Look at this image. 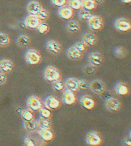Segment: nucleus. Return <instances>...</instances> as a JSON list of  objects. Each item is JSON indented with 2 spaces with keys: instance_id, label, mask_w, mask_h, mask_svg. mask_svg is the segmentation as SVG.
I'll return each instance as SVG.
<instances>
[{
  "instance_id": "nucleus-1",
  "label": "nucleus",
  "mask_w": 131,
  "mask_h": 146,
  "mask_svg": "<svg viewBox=\"0 0 131 146\" xmlns=\"http://www.w3.org/2000/svg\"><path fill=\"white\" fill-rule=\"evenodd\" d=\"M25 58L27 64L31 66L38 65L42 60L40 52L34 49H28L26 52Z\"/></svg>"
},
{
  "instance_id": "nucleus-2",
  "label": "nucleus",
  "mask_w": 131,
  "mask_h": 146,
  "mask_svg": "<svg viewBox=\"0 0 131 146\" xmlns=\"http://www.w3.org/2000/svg\"><path fill=\"white\" fill-rule=\"evenodd\" d=\"M43 74L46 80L51 82L60 80L61 78L60 71L53 66H48L45 69Z\"/></svg>"
},
{
  "instance_id": "nucleus-3",
  "label": "nucleus",
  "mask_w": 131,
  "mask_h": 146,
  "mask_svg": "<svg viewBox=\"0 0 131 146\" xmlns=\"http://www.w3.org/2000/svg\"><path fill=\"white\" fill-rule=\"evenodd\" d=\"M87 22L89 28L94 31H101L105 25L103 19L99 15H92Z\"/></svg>"
},
{
  "instance_id": "nucleus-4",
  "label": "nucleus",
  "mask_w": 131,
  "mask_h": 146,
  "mask_svg": "<svg viewBox=\"0 0 131 146\" xmlns=\"http://www.w3.org/2000/svg\"><path fill=\"white\" fill-rule=\"evenodd\" d=\"M114 26L116 30L120 32H128L131 29L130 21L125 18L116 19L114 22Z\"/></svg>"
},
{
  "instance_id": "nucleus-5",
  "label": "nucleus",
  "mask_w": 131,
  "mask_h": 146,
  "mask_svg": "<svg viewBox=\"0 0 131 146\" xmlns=\"http://www.w3.org/2000/svg\"><path fill=\"white\" fill-rule=\"evenodd\" d=\"M105 106L108 111L116 112L121 108V104L120 101L117 98L110 97L106 98L105 101Z\"/></svg>"
},
{
  "instance_id": "nucleus-6",
  "label": "nucleus",
  "mask_w": 131,
  "mask_h": 146,
  "mask_svg": "<svg viewBox=\"0 0 131 146\" xmlns=\"http://www.w3.org/2000/svg\"><path fill=\"white\" fill-rule=\"evenodd\" d=\"M86 141L90 146H97L102 143V139L96 131H91L87 134Z\"/></svg>"
},
{
  "instance_id": "nucleus-7",
  "label": "nucleus",
  "mask_w": 131,
  "mask_h": 146,
  "mask_svg": "<svg viewBox=\"0 0 131 146\" xmlns=\"http://www.w3.org/2000/svg\"><path fill=\"white\" fill-rule=\"evenodd\" d=\"M88 60L89 64L94 67H99L103 63V56L100 52L97 51L89 53Z\"/></svg>"
},
{
  "instance_id": "nucleus-8",
  "label": "nucleus",
  "mask_w": 131,
  "mask_h": 146,
  "mask_svg": "<svg viewBox=\"0 0 131 146\" xmlns=\"http://www.w3.org/2000/svg\"><path fill=\"white\" fill-rule=\"evenodd\" d=\"M28 108L32 111H38L42 107V103L40 99L36 96H31L27 101Z\"/></svg>"
},
{
  "instance_id": "nucleus-9",
  "label": "nucleus",
  "mask_w": 131,
  "mask_h": 146,
  "mask_svg": "<svg viewBox=\"0 0 131 146\" xmlns=\"http://www.w3.org/2000/svg\"><path fill=\"white\" fill-rule=\"evenodd\" d=\"M46 46L47 50L54 55L59 54L62 51V47L61 44L54 40H48Z\"/></svg>"
},
{
  "instance_id": "nucleus-10",
  "label": "nucleus",
  "mask_w": 131,
  "mask_h": 146,
  "mask_svg": "<svg viewBox=\"0 0 131 146\" xmlns=\"http://www.w3.org/2000/svg\"><path fill=\"white\" fill-rule=\"evenodd\" d=\"M89 87L92 92L97 94H101L105 90V87L103 82L98 79L91 81L89 85Z\"/></svg>"
},
{
  "instance_id": "nucleus-11",
  "label": "nucleus",
  "mask_w": 131,
  "mask_h": 146,
  "mask_svg": "<svg viewBox=\"0 0 131 146\" xmlns=\"http://www.w3.org/2000/svg\"><path fill=\"white\" fill-rule=\"evenodd\" d=\"M58 14L60 17L62 19L70 20L73 18L74 13L73 9L70 7L68 5H65L60 8L58 9Z\"/></svg>"
},
{
  "instance_id": "nucleus-12",
  "label": "nucleus",
  "mask_w": 131,
  "mask_h": 146,
  "mask_svg": "<svg viewBox=\"0 0 131 146\" xmlns=\"http://www.w3.org/2000/svg\"><path fill=\"white\" fill-rule=\"evenodd\" d=\"M42 8V5L36 1H30L26 6V10L28 13L31 15H36Z\"/></svg>"
},
{
  "instance_id": "nucleus-13",
  "label": "nucleus",
  "mask_w": 131,
  "mask_h": 146,
  "mask_svg": "<svg viewBox=\"0 0 131 146\" xmlns=\"http://www.w3.org/2000/svg\"><path fill=\"white\" fill-rule=\"evenodd\" d=\"M40 23V21L36 15H31L27 16L24 22L26 27L31 29H36Z\"/></svg>"
},
{
  "instance_id": "nucleus-14",
  "label": "nucleus",
  "mask_w": 131,
  "mask_h": 146,
  "mask_svg": "<svg viewBox=\"0 0 131 146\" xmlns=\"http://www.w3.org/2000/svg\"><path fill=\"white\" fill-rule=\"evenodd\" d=\"M44 104L46 108L50 110L57 109L61 106V102L58 98L53 96H49L46 98Z\"/></svg>"
},
{
  "instance_id": "nucleus-15",
  "label": "nucleus",
  "mask_w": 131,
  "mask_h": 146,
  "mask_svg": "<svg viewBox=\"0 0 131 146\" xmlns=\"http://www.w3.org/2000/svg\"><path fill=\"white\" fill-rule=\"evenodd\" d=\"M81 105L83 108L90 110L94 108L95 106V101L91 96H83L80 99Z\"/></svg>"
},
{
  "instance_id": "nucleus-16",
  "label": "nucleus",
  "mask_w": 131,
  "mask_h": 146,
  "mask_svg": "<svg viewBox=\"0 0 131 146\" xmlns=\"http://www.w3.org/2000/svg\"><path fill=\"white\" fill-rule=\"evenodd\" d=\"M62 101L66 105H72L75 103L76 98L74 92L67 89L63 93Z\"/></svg>"
},
{
  "instance_id": "nucleus-17",
  "label": "nucleus",
  "mask_w": 131,
  "mask_h": 146,
  "mask_svg": "<svg viewBox=\"0 0 131 146\" xmlns=\"http://www.w3.org/2000/svg\"><path fill=\"white\" fill-rule=\"evenodd\" d=\"M14 65L13 61L4 58L0 60V70L3 73H9L13 70Z\"/></svg>"
},
{
  "instance_id": "nucleus-18",
  "label": "nucleus",
  "mask_w": 131,
  "mask_h": 146,
  "mask_svg": "<svg viewBox=\"0 0 131 146\" xmlns=\"http://www.w3.org/2000/svg\"><path fill=\"white\" fill-rule=\"evenodd\" d=\"M82 41L88 46H93L97 43V38L93 33H86L83 35Z\"/></svg>"
},
{
  "instance_id": "nucleus-19",
  "label": "nucleus",
  "mask_w": 131,
  "mask_h": 146,
  "mask_svg": "<svg viewBox=\"0 0 131 146\" xmlns=\"http://www.w3.org/2000/svg\"><path fill=\"white\" fill-rule=\"evenodd\" d=\"M67 56L72 60H78L83 57V53H81L73 46L67 49Z\"/></svg>"
},
{
  "instance_id": "nucleus-20",
  "label": "nucleus",
  "mask_w": 131,
  "mask_h": 146,
  "mask_svg": "<svg viewBox=\"0 0 131 146\" xmlns=\"http://www.w3.org/2000/svg\"><path fill=\"white\" fill-rule=\"evenodd\" d=\"M66 29L68 32L72 34L79 33L81 30V26L77 21L70 20L66 24Z\"/></svg>"
},
{
  "instance_id": "nucleus-21",
  "label": "nucleus",
  "mask_w": 131,
  "mask_h": 146,
  "mask_svg": "<svg viewBox=\"0 0 131 146\" xmlns=\"http://www.w3.org/2000/svg\"><path fill=\"white\" fill-rule=\"evenodd\" d=\"M65 86L67 89V90L71 91L73 92H76L79 89L78 80L73 78H67L66 80Z\"/></svg>"
},
{
  "instance_id": "nucleus-22",
  "label": "nucleus",
  "mask_w": 131,
  "mask_h": 146,
  "mask_svg": "<svg viewBox=\"0 0 131 146\" xmlns=\"http://www.w3.org/2000/svg\"><path fill=\"white\" fill-rule=\"evenodd\" d=\"M38 134L40 138L47 142L51 141L54 137L53 133L50 129H40L38 131Z\"/></svg>"
},
{
  "instance_id": "nucleus-23",
  "label": "nucleus",
  "mask_w": 131,
  "mask_h": 146,
  "mask_svg": "<svg viewBox=\"0 0 131 146\" xmlns=\"http://www.w3.org/2000/svg\"><path fill=\"white\" fill-rule=\"evenodd\" d=\"M30 43V38L26 35H22L18 37L17 44L19 46L25 47L28 46Z\"/></svg>"
},
{
  "instance_id": "nucleus-24",
  "label": "nucleus",
  "mask_w": 131,
  "mask_h": 146,
  "mask_svg": "<svg viewBox=\"0 0 131 146\" xmlns=\"http://www.w3.org/2000/svg\"><path fill=\"white\" fill-rule=\"evenodd\" d=\"M115 91L120 96H126L129 92V89L126 85L119 83L115 87Z\"/></svg>"
},
{
  "instance_id": "nucleus-25",
  "label": "nucleus",
  "mask_w": 131,
  "mask_h": 146,
  "mask_svg": "<svg viewBox=\"0 0 131 146\" xmlns=\"http://www.w3.org/2000/svg\"><path fill=\"white\" fill-rule=\"evenodd\" d=\"M114 56L119 58H125L128 54V51L126 48L122 46H117L114 48L113 50Z\"/></svg>"
},
{
  "instance_id": "nucleus-26",
  "label": "nucleus",
  "mask_w": 131,
  "mask_h": 146,
  "mask_svg": "<svg viewBox=\"0 0 131 146\" xmlns=\"http://www.w3.org/2000/svg\"><path fill=\"white\" fill-rule=\"evenodd\" d=\"M81 2L83 8L88 11L94 10L97 6L94 0H81Z\"/></svg>"
},
{
  "instance_id": "nucleus-27",
  "label": "nucleus",
  "mask_w": 131,
  "mask_h": 146,
  "mask_svg": "<svg viewBox=\"0 0 131 146\" xmlns=\"http://www.w3.org/2000/svg\"><path fill=\"white\" fill-rule=\"evenodd\" d=\"M23 126L24 128L29 132H34L38 128V123L33 120L24 121Z\"/></svg>"
},
{
  "instance_id": "nucleus-28",
  "label": "nucleus",
  "mask_w": 131,
  "mask_h": 146,
  "mask_svg": "<svg viewBox=\"0 0 131 146\" xmlns=\"http://www.w3.org/2000/svg\"><path fill=\"white\" fill-rule=\"evenodd\" d=\"M38 33L42 35L47 34L50 30V26L45 22H40L36 28Z\"/></svg>"
},
{
  "instance_id": "nucleus-29",
  "label": "nucleus",
  "mask_w": 131,
  "mask_h": 146,
  "mask_svg": "<svg viewBox=\"0 0 131 146\" xmlns=\"http://www.w3.org/2000/svg\"><path fill=\"white\" fill-rule=\"evenodd\" d=\"M79 10V11L78 13V17L81 21L87 22L92 15L90 11L85 9L83 8H81Z\"/></svg>"
},
{
  "instance_id": "nucleus-30",
  "label": "nucleus",
  "mask_w": 131,
  "mask_h": 146,
  "mask_svg": "<svg viewBox=\"0 0 131 146\" xmlns=\"http://www.w3.org/2000/svg\"><path fill=\"white\" fill-rule=\"evenodd\" d=\"M38 126L40 129H50L51 123L48 119L40 117L38 121Z\"/></svg>"
},
{
  "instance_id": "nucleus-31",
  "label": "nucleus",
  "mask_w": 131,
  "mask_h": 146,
  "mask_svg": "<svg viewBox=\"0 0 131 146\" xmlns=\"http://www.w3.org/2000/svg\"><path fill=\"white\" fill-rule=\"evenodd\" d=\"M67 4L73 10H80L83 8L81 0H68Z\"/></svg>"
},
{
  "instance_id": "nucleus-32",
  "label": "nucleus",
  "mask_w": 131,
  "mask_h": 146,
  "mask_svg": "<svg viewBox=\"0 0 131 146\" xmlns=\"http://www.w3.org/2000/svg\"><path fill=\"white\" fill-rule=\"evenodd\" d=\"M36 16L38 17L40 22H43L48 20L50 17V14L47 10L42 8Z\"/></svg>"
},
{
  "instance_id": "nucleus-33",
  "label": "nucleus",
  "mask_w": 131,
  "mask_h": 146,
  "mask_svg": "<svg viewBox=\"0 0 131 146\" xmlns=\"http://www.w3.org/2000/svg\"><path fill=\"white\" fill-rule=\"evenodd\" d=\"M10 38L8 35L4 33H0V47L7 46L10 44Z\"/></svg>"
},
{
  "instance_id": "nucleus-34",
  "label": "nucleus",
  "mask_w": 131,
  "mask_h": 146,
  "mask_svg": "<svg viewBox=\"0 0 131 146\" xmlns=\"http://www.w3.org/2000/svg\"><path fill=\"white\" fill-rule=\"evenodd\" d=\"M38 111L41 117L49 119L52 116V113L50 110L46 107H42Z\"/></svg>"
},
{
  "instance_id": "nucleus-35",
  "label": "nucleus",
  "mask_w": 131,
  "mask_h": 146,
  "mask_svg": "<svg viewBox=\"0 0 131 146\" xmlns=\"http://www.w3.org/2000/svg\"><path fill=\"white\" fill-rule=\"evenodd\" d=\"M52 86L53 89L56 91H63L65 87V84L63 82L60 81V80L53 82Z\"/></svg>"
},
{
  "instance_id": "nucleus-36",
  "label": "nucleus",
  "mask_w": 131,
  "mask_h": 146,
  "mask_svg": "<svg viewBox=\"0 0 131 146\" xmlns=\"http://www.w3.org/2000/svg\"><path fill=\"white\" fill-rule=\"evenodd\" d=\"M74 47L79 52H81V53H83L87 51L88 46L83 41H81L75 43Z\"/></svg>"
},
{
  "instance_id": "nucleus-37",
  "label": "nucleus",
  "mask_w": 131,
  "mask_h": 146,
  "mask_svg": "<svg viewBox=\"0 0 131 146\" xmlns=\"http://www.w3.org/2000/svg\"><path fill=\"white\" fill-rule=\"evenodd\" d=\"M21 115L25 121H31L34 119V115L30 110H23Z\"/></svg>"
},
{
  "instance_id": "nucleus-38",
  "label": "nucleus",
  "mask_w": 131,
  "mask_h": 146,
  "mask_svg": "<svg viewBox=\"0 0 131 146\" xmlns=\"http://www.w3.org/2000/svg\"><path fill=\"white\" fill-rule=\"evenodd\" d=\"M95 67L92 65L90 64L85 66L83 69V72L87 75H92L95 72Z\"/></svg>"
},
{
  "instance_id": "nucleus-39",
  "label": "nucleus",
  "mask_w": 131,
  "mask_h": 146,
  "mask_svg": "<svg viewBox=\"0 0 131 146\" xmlns=\"http://www.w3.org/2000/svg\"><path fill=\"white\" fill-rule=\"evenodd\" d=\"M51 3L54 6L58 7H63L67 5L68 0H51Z\"/></svg>"
},
{
  "instance_id": "nucleus-40",
  "label": "nucleus",
  "mask_w": 131,
  "mask_h": 146,
  "mask_svg": "<svg viewBox=\"0 0 131 146\" xmlns=\"http://www.w3.org/2000/svg\"><path fill=\"white\" fill-rule=\"evenodd\" d=\"M78 87L82 90H86L89 88V84L85 80H79L78 81Z\"/></svg>"
},
{
  "instance_id": "nucleus-41",
  "label": "nucleus",
  "mask_w": 131,
  "mask_h": 146,
  "mask_svg": "<svg viewBox=\"0 0 131 146\" xmlns=\"http://www.w3.org/2000/svg\"><path fill=\"white\" fill-rule=\"evenodd\" d=\"M24 143L27 146H35V143L34 141H33V139H31L30 137H26L24 139Z\"/></svg>"
},
{
  "instance_id": "nucleus-42",
  "label": "nucleus",
  "mask_w": 131,
  "mask_h": 146,
  "mask_svg": "<svg viewBox=\"0 0 131 146\" xmlns=\"http://www.w3.org/2000/svg\"><path fill=\"white\" fill-rule=\"evenodd\" d=\"M7 81V76L5 75L4 73H0V85H4L6 83Z\"/></svg>"
},
{
  "instance_id": "nucleus-43",
  "label": "nucleus",
  "mask_w": 131,
  "mask_h": 146,
  "mask_svg": "<svg viewBox=\"0 0 131 146\" xmlns=\"http://www.w3.org/2000/svg\"><path fill=\"white\" fill-rule=\"evenodd\" d=\"M124 143L125 144H126L127 146H131V141L128 139H126L124 140Z\"/></svg>"
},
{
  "instance_id": "nucleus-44",
  "label": "nucleus",
  "mask_w": 131,
  "mask_h": 146,
  "mask_svg": "<svg viewBox=\"0 0 131 146\" xmlns=\"http://www.w3.org/2000/svg\"><path fill=\"white\" fill-rule=\"evenodd\" d=\"M94 1L96 3V4L98 5L103 4L105 0H94Z\"/></svg>"
},
{
  "instance_id": "nucleus-45",
  "label": "nucleus",
  "mask_w": 131,
  "mask_h": 146,
  "mask_svg": "<svg viewBox=\"0 0 131 146\" xmlns=\"http://www.w3.org/2000/svg\"><path fill=\"white\" fill-rule=\"evenodd\" d=\"M122 2L124 3H126V4H129L131 2V0H121Z\"/></svg>"
},
{
  "instance_id": "nucleus-46",
  "label": "nucleus",
  "mask_w": 131,
  "mask_h": 146,
  "mask_svg": "<svg viewBox=\"0 0 131 146\" xmlns=\"http://www.w3.org/2000/svg\"><path fill=\"white\" fill-rule=\"evenodd\" d=\"M22 111H23V110H22L21 108H18V109L17 110V111L18 112H19L20 114H21Z\"/></svg>"
}]
</instances>
